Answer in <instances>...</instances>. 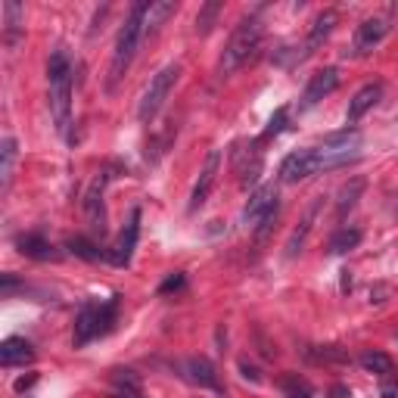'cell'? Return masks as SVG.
Returning a JSON list of instances; mask_svg holds the SVG:
<instances>
[{"mask_svg": "<svg viewBox=\"0 0 398 398\" xmlns=\"http://www.w3.org/2000/svg\"><path fill=\"white\" fill-rule=\"evenodd\" d=\"M358 156H339V153H327V150H299V153L286 156L284 165H280V180L284 184H299L317 171H330L339 168V165H349Z\"/></svg>", "mask_w": 398, "mask_h": 398, "instance_id": "277c9868", "label": "cell"}, {"mask_svg": "<svg viewBox=\"0 0 398 398\" xmlns=\"http://www.w3.org/2000/svg\"><path fill=\"white\" fill-rule=\"evenodd\" d=\"M234 165H237V175H240V184L243 187H252L262 175V165H265V156H262V147L258 140H249L243 143L240 150L234 153Z\"/></svg>", "mask_w": 398, "mask_h": 398, "instance_id": "ba28073f", "label": "cell"}, {"mask_svg": "<svg viewBox=\"0 0 398 398\" xmlns=\"http://www.w3.org/2000/svg\"><path fill=\"white\" fill-rule=\"evenodd\" d=\"M19 286V280L13 277V274H4V280H0V293L4 296H13V289Z\"/></svg>", "mask_w": 398, "mask_h": 398, "instance_id": "836d02e7", "label": "cell"}, {"mask_svg": "<svg viewBox=\"0 0 398 398\" xmlns=\"http://www.w3.org/2000/svg\"><path fill=\"white\" fill-rule=\"evenodd\" d=\"M34 380H38V376H34V373H32V376H22V380H16V392H25V389L32 386Z\"/></svg>", "mask_w": 398, "mask_h": 398, "instance_id": "8d00e7d4", "label": "cell"}, {"mask_svg": "<svg viewBox=\"0 0 398 398\" xmlns=\"http://www.w3.org/2000/svg\"><path fill=\"white\" fill-rule=\"evenodd\" d=\"M115 311H119V296H112L106 305H100V336H106V333L112 330L115 324Z\"/></svg>", "mask_w": 398, "mask_h": 398, "instance_id": "f546056e", "label": "cell"}, {"mask_svg": "<svg viewBox=\"0 0 398 398\" xmlns=\"http://www.w3.org/2000/svg\"><path fill=\"white\" fill-rule=\"evenodd\" d=\"M364 178H352L349 184H343L339 187V193H336V218L343 221L345 215L352 212L354 206H358V199H361V193H364Z\"/></svg>", "mask_w": 398, "mask_h": 398, "instance_id": "ffe728a7", "label": "cell"}, {"mask_svg": "<svg viewBox=\"0 0 398 398\" xmlns=\"http://www.w3.org/2000/svg\"><path fill=\"white\" fill-rule=\"evenodd\" d=\"M218 171H221V150H208L206 165H202L197 184H193V193H190V212H199L206 206L208 193H212L215 180H218Z\"/></svg>", "mask_w": 398, "mask_h": 398, "instance_id": "52a82bcc", "label": "cell"}, {"mask_svg": "<svg viewBox=\"0 0 398 398\" xmlns=\"http://www.w3.org/2000/svg\"><path fill=\"white\" fill-rule=\"evenodd\" d=\"M311 361H324V364H345L349 361V352L339 349V345H317V349L308 352Z\"/></svg>", "mask_w": 398, "mask_h": 398, "instance_id": "f1b7e54d", "label": "cell"}, {"mask_svg": "<svg viewBox=\"0 0 398 398\" xmlns=\"http://www.w3.org/2000/svg\"><path fill=\"white\" fill-rule=\"evenodd\" d=\"M383 398H392V395H398V383H389V376H383Z\"/></svg>", "mask_w": 398, "mask_h": 398, "instance_id": "d590c367", "label": "cell"}, {"mask_svg": "<svg viewBox=\"0 0 398 398\" xmlns=\"http://www.w3.org/2000/svg\"><path fill=\"white\" fill-rule=\"evenodd\" d=\"M19 252L28 258H38V262H50V258H60V252H53V246H50L41 234H25L16 240Z\"/></svg>", "mask_w": 398, "mask_h": 398, "instance_id": "44dd1931", "label": "cell"}, {"mask_svg": "<svg viewBox=\"0 0 398 398\" xmlns=\"http://www.w3.org/2000/svg\"><path fill=\"white\" fill-rule=\"evenodd\" d=\"M103 187H106V178L100 175L93 184L88 187V193H84V218H88L91 230L93 234L103 237L106 234V202H103Z\"/></svg>", "mask_w": 398, "mask_h": 398, "instance_id": "30bf717a", "label": "cell"}, {"mask_svg": "<svg viewBox=\"0 0 398 398\" xmlns=\"http://www.w3.org/2000/svg\"><path fill=\"white\" fill-rule=\"evenodd\" d=\"M286 121H289V110H286V106H280V110L274 112L271 119H267L265 137H277V134H280V131H284V128H286Z\"/></svg>", "mask_w": 398, "mask_h": 398, "instance_id": "4dcf8cb0", "label": "cell"}, {"mask_svg": "<svg viewBox=\"0 0 398 398\" xmlns=\"http://www.w3.org/2000/svg\"><path fill=\"white\" fill-rule=\"evenodd\" d=\"M180 371H184V376L193 383V386L215 389V392L221 389V380H218V373H215V367L208 358H187L184 364H180Z\"/></svg>", "mask_w": 398, "mask_h": 398, "instance_id": "e0dca14e", "label": "cell"}, {"mask_svg": "<svg viewBox=\"0 0 398 398\" xmlns=\"http://www.w3.org/2000/svg\"><path fill=\"white\" fill-rule=\"evenodd\" d=\"M358 143H361V131L358 128H343V131H333L321 140V150L327 153H339V156H358Z\"/></svg>", "mask_w": 398, "mask_h": 398, "instance_id": "ac0fdd59", "label": "cell"}, {"mask_svg": "<svg viewBox=\"0 0 398 398\" xmlns=\"http://www.w3.org/2000/svg\"><path fill=\"white\" fill-rule=\"evenodd\" d=\"M19 32H22V6L16 0H6L4 4V41L10 47H16Z\"/></svg>", "mask_w": 398, "mask_h": 398, "instance_id": "603a6c76", "label": "cell"}, {"mask_svg": "<svg viewBox=\"0 0 398 398\" xmlns=\"http://www.w3.org/2000/svg\"><path fill=\"white\" fill-rule=\"evenodd\" d=\"M317 212H321V197H314V199L308 202V208H305V215H302V221L296 224V230L289 234V240H286V258H296V256L302 252V246H305L311 227H314V221H317Z\"/></svg>", "mask_w": 398, "mask_h": 398, "instance_id": "4fadbf2b", "label": "cell"}, {"mask_svg": "<svg viewBox=\"0 0 398 398\" xmlns=\"http://www.w3.org/2000/svg\"><path fill=\"white\" fill-rule=\"evenodd\" d=\"M336 88H339V72L333 69V66L314 72V75H311V81H308V88H305V93H302L299 110H311V106H317L324 97H330Z\"/></svg>", "mask_w": 398, "mask_h": 398, "instance_id": "8fae6325", "label": "cell"}, {"mask_svg": "<svg viewBox=\"0 0 398 398\" xmlns=\"http://www.w3.org/2000/svg\"><path fill=\"white\" fill-rule=\"evenodd\" d=\"M380 100H383V84H380V81L364 84V88H361V91L349 100V112H345V121H349V125H354V121H361L367 112L373 110L376 103H380Z\"/></svg>", "mask_w": 398, "mask_h": 398, "instance_id": "5bb4252c", "label": "cell"}, {"mask_svg": "<svg viewBox=\"0 0 398 398\" xmlns=\"http://www.w3.org/2000/svg\"><path fill=\"white\" fill-rule=\"evenodd\" d=\"M221 10H224L221 0H212V4L202 6L199 16H197V32H199V34H208V32H212L215 22H218V16H221Z\"/></svg>", "mask_w": 398, "mask_h": 398, "instance_id": "83f0119b", "label": "cell"}, {"mask_svg": "<svg viewBox=\"0 0 398 398\" xmlns=\"http://www.w3.org/2000/svg\"><path fill=\"white\" fill-rule=\"evenodd\" d=\"M147 6L150 4H134L131 13H128L125 25L119 28V38H115V50H112V66H110V78H106V91H115L119 81L128 75L134 62V53L140 47V38H143V28H147Z\"/></svg>", "mask_w": 398, "mask_h": 398, "instance_id": "6da1fadb", "label": "cell"}, {"mask_svg": "<svg viewBox=\"0 0 398 398\" xmlns=\"http://www.w3.org/2000/svg\"><path fill=\"white\" fill-rule=\"evenodd\" d=\"M72 62L66 50H53L47 62V84H50V112L60 134H69L72 125Z\"/></svg>", "mask_w": 398, "mask_h": 398, "instance_id": "7a4b0ae2", "label": "cell"}, {"mask_svg": "<svg viewBox=\"0 0 398 398\" xmlns=\"http://www.w3.org/2000/svg\"><path fill=\"white\" fill-rule=\"evenodd\" d=\"M32 358H34V349H32V343H25L22 336H10V339H4V345H0V364L4 367L28 364Z\"/></svg>", "mask_w": 398, "mask_h": 398, "instance_id": "d6986e66", "label": "cell"}, {"mask_svg": "<svg viewBox=\"0 0 398 398\" xmlns=\"http://www.w3.org/2000/svg\"><path fill=\"white\" fill-rule=\"evenodd\" d=\"M361 367L376 376H392V358L383 352H364L361 354Z\"/></svg>", "mask_w": 398, "mask_h": 398, "instance_id": "4316f807", "label": "cell"}, {"mask_svg": "<svg viewBox=\"0 0 398 398\" xmlns=\"http://www.w3.org/2000/svg\"><path fill=\"white\" fill-rule=\"evenodd\" d=\"M66 249L75 252V256L84 258V262H100V258H110L97 243L88 240V237H69V240H66Z\"/></svg>", "mask_w": 398, "mask_h": 398, "instance_id": "d4e9b609", "label": "cell"}, {"mask_svg": "<svg viewBox=\"0 0 398 398\" xmlns=\"http://www.w3.org/2000/svg\"><path fill=\"white\" fill-rule=\"evenodd\" d=\"M180 286H184V274H175V277H168L159 286V293H171V289H180Z\"/></svg>", "mask_w": 398, "mask_h": 398, "instance_id": "d6a6232c", "label": "cell"}, {"mask_svg": "<svg viewBox=\"0 0 398 398\" xmlns=\"http://www.w3.org/2000/svg\"><path fill=\"white\" fill-rule=\"evenodd\" d=\"M262 34H265V25H262V19H258V16L240 19V25L234 28L230 41L224 44V53H221V60H218V75L221 78L234 75V72L240 69L243 62L258 50V44H262Z\"/></svg>", "mask_w": 398, "mask_h": 398, "instance_id": "3957f363", "label": "cell"}, {"mask_svg": "<svg viewBox=\"0 0 398 398\" xmlns=\"http://www.w3.org/2000/svg\"><path fill=\"white\" fill-rule=\"evenodd\" d=\"M271 212H277V187H274V184H265V187H258V190L252 193L249 202H246L243 221L249 224V227H256V224H262Z\"/></svg>", "mask_w": 398, "mask_h": 398, "instance_id": "9c48e42d", "label": "cell"}, {"mask_svg": "<svg viewBox=\"0 0 398 398\" xmlns=\"http://www.w3.org/2000/svg\"><path fill=\"white\" fill-rule=\"evenodd\" d=\"M358 243H361V230L358 227H343V230L333 234L330 252H333V256H345V252H352Z\"/></svg>", "mask_w": 398, "mask_h": 398, "instance_id": "484cf974", "label": "cell"}, {"mask_svg": "<svg viewBox=\"0 0 398 398\" xmlns=\"http://www.w3.org/2000/svg\"><path fill=\"white\" fill-rule=\"evenodd\" d=\"M389 16H371L364 19L358 28H354V44H352V53L354 56H367L373 47H380V41L389 34Z\"/></svg>", "mask_w": 398, "mask_h": 398, "instance_id": "8992f818", "label": "cell"}, {"mask_svg": "<svg viewBox=\"0 0 398 398\" xmlns=\"http://www.w3.org/2000/svg\"><path fill=\"white\" fill-rule=\"evenodd\" d=\"M13 168H16V140L4 137L0 140V190H10L13 184Z\"/></svg>", "mask_w": 398, "mask_h": 398, "instance_id": "7402d4cb", "label": "cell"}, {"mask_svg": "<svg viewBox=\"0 0 398 398\" xmlns=\"http://www.w3.org/2000/svg\"><path fill=\"white\" fill-rule=\"evenodd\" d=\"M336 22H339V13H336V10H324V13H317L314 22H311V32H308V41H305V50H302L299 60H308V56L314 53V50L330 38V32L336 28Z\"/></svg>", "mask_w": 398, "mask_h": 398, "instance_id": "9a60e30c", "label": "cell"}, {"mask_svg": "<svg viewBox=\"0 0 398 398\" xmlns=\"http://www.w3.org/2000/svg\"><path fill=\"white\" fill-rule=\"evenodd\" d=\"M93 336H100V308L93 302H84L75 317V336H72V343H75V349H81Z\"/></svg>", "mask_w": 398, "mask_h": 398, "instance_id": "2e32d148", "label": "cell"}, {"mask_svg": "<svg viewBox=\"0 0 398 398\" xmlns=\"http://www.w3.org/2000/svg\"><path fill=\"white\" fill-rule=\"evenodd\" d=\"M137 234H140V208H134V212H131V218H128L125 230L119 234V243L112 246V252H110V262L112 265H128V262H131L134 246H137Z\"/></svg>", "mask_w": 398, "mask_h": 398, "instance_id": "7c38bea8", "label": "cell"}, {"mask_svg": "<svg viewBox=\"0 0 398 398\" xmlns=\"http://www.w3.org/2000/svg\"><path fill=\"white\" fill-rule=\"evenodd\" d=\"M175 13H178V4H175V0L150 4V6H147V28H143V32H147V34H156L159 28H162L171 16H175Z\"/></svg>", "mask_w": 398, "mask_h": 398, "instance_id": "cb8c5ba5", "label": "cell"}, {"mask_svg": "<svg viewBox=\"0 0 398 398\" xmlns=\"http://www.w3.org/2000/svg\"><path fill=\"white\" fill-rule=\"evenodd\" d=\"M240 371H243L246 380H252V383H258V380H262V376H258V371L249 364V361H240Z\"/></svg>", "mask_w": 398, "mask_h": 398, "instance_id": "e575fe53", "label": "cell"}, {"mask_svg": "<svg viewBox=\"0 0 398 398\" xmlns=\"http://www.w3.org/2000/svg\"><path fill=\"white\" fill-rule=\"evenodd\" d=\"M333 398H352V392L345 386H336V389H333Z\"/></svg>", "mask_w": 398, "mask_h": 398, "instance_id": "74e56055", "label": "cell"}, {"mask_svg": "<svg viewBox=\"0 0 398 398\" xmlns=\"http://www.w3.org/2000/svg\"><path fill=\"white\" fill-rule=\"evenodd\" d=\"M274 221H277V212H271V215H267V218L262 221V224H258V227H256V240L258 243H262L265 240V237L267 234H271V227H274Z\"/></svg>", "mask_w": 398, "mask_h": 398, "instance_id": "1f68e13d", "label": "cell"}, {"mask_svg": "<svg viewBox=\"0 0 398 398\" xmlns=\"http://www.w3.org/2000/svg\"><path fill=\"white\" fill-rule=\"evenodd\" d=\"M178 78H180V62H168L159 75H153V81H150V88L143 91V97H140V106H137V119L147 125V121H153L159 110L165 106V100H168V93L171 88L178 84Z\"/></svg>", "mask_w": 398, "mask_h": 398, "instance_id": "5b68a950", "label": "cell"}]
</instances>
